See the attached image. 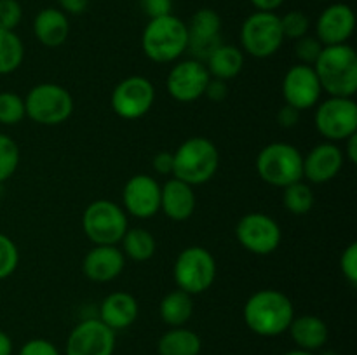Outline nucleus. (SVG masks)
<instances>
[{
	"mask_svg": "<svg viewBox=\"0 0 357 355\" xmlns=\"http://www.w3.org/2000/svg\"><path fill=\"white\" fill-rule=\"evenodd\" d=\"M197 205L194 187L173 178L160 187V211L173 221H187Z\"/></svg>",
	"mask_w": 357,
	"mask_h": 355,
	"instance_id": "21",
	"label": "nucleus"
},
{
	"mask_svg": "<svg viewBox=\"0 0 357 355\" xmlns=\"http://www.w3.org/2000/svg\"><path fill=\"white\" fill-rule=\"evenodd\" d=\"M152 166L157 174H160V176H169V174H173V153L159 152L153 157Z\"/></svg>",
	"mask_w": 357,
	"mask_h": 355,
	"instance_id": "42",
	"label": "nucleus"
},
{
	"mask_svg": "<svg viewBox=\"0 0 357 355\" xmlns=\"http://www.w3.org/2000/svg\"><path fill=\"white\" fill-rule=\"evenodd\" d=\"M216 271H218V267H216L215 256L202 246L185 247L178 254L173 267L178 289L188 292L190 296L208 291L215 284Z\"/></svg>",
	"mask_w": 357,
	"mask_h": 355,
	"instance_id": "9",
	"label": "nucleus"
},
{
	"mask_svg": "<svg viewBox=\"0 0 357 355\" xmlns=\"http://www.w3.org/2000/svg\"><path fill=\"white\" fill-rule=\"evenodd\" d=\"M188 47L192 58L206 63L222 42V17L213 9H199L187 24Z\"/></svg>",
	"mask_w": 357,
	"mask_h": 355,
	"instance_id": "16",
	"label": "nucleus"
},
{
	"mask_svg": "<svg viewBox=\"0 0 357 355\" xmlns=\"http://www.w3.org/2000/svg\"><path fill=\"white\" fill-rule=\"evenodd\" d=\"M126 256L117 246H94L82 261V271L93 282H112L122 274Z\"/></svg>",
	"mask_w": 357,
	"mask_h": 355,
	"instance_id": "20",
	"label": "nucleus"
},
{
	"mask_svg": "<svg viewBox=\"0 0 357 355\" xmlns=\"http://www.w3.org/2000/svg\"><path fill=\"white\" fill-rule=\"evenodd\" d=\"M323 355H338V354H337V352L330 350V352H324V354H323Z\"/></svg>",
	"mask_w": 357,
	"mask_h": 355,
	"instance_id": "48",
	"label": "nucleus"
},
{
	"mask_svg": "<svg viewBox=\"0 0 357 355\" xmlns=\"http://www.w3.org/2000/svg\"><path fill=\"white\" fill-rule=\"evenodd\" d=\"M124 211L139 219H149L160 211V184L149 174H135L122 190Z\"/></svg>",
	"mask_w": 357,
	"mask_h": 355,
	"instance_id": "17",
	"label": "nucleus"
},
{
	"mask_svg": "<svg viewBox=\"0 0 357 355\" xmlns=\"http://www.w3.org/2000/svg\"><path fill=\"white\" fill-rule=\"evenodd\" d=\"M321 96H323V87L314 66L298 63L286 72L282 79V97L286 104L300 111L310 110L319 103Z\"/></svg>",
	"mask_w": 357,
	"mask_h": 355,
	"instance_id": "15",
	"label": "nucleus"
},
{
	"mask_svg": "<svg viewBox=\"0 0 357 355\" xmlns=\"http://www.w3.org/2000/svg\"><path fill=\"white\" fill-rule=\"evenodd\" d=\"M282 355H316L314 352H307V350H302V348H295V350H289L286 352V354Z\"/></svg>",
	"mask_w": 357,
	"mask_h": 355,
	"instance_id": "47",
	"label": "nucleus"
},
{
	"mask_svg": "<svg viewBox=\"0 0 357 355\" xmlns=\"http://www.w3.org/2000/svg\"><path fill=\"white\" fill-rule=\"evenodd\" d=\"M300 113H302V111L296 110V108L289 106V104H284V106L279 108V111H278L279 125L284 129L295 127L300 120Z\"/></svg>",
	"mask_w": 357,
	"mask_h": 355,
	"instance_id": "41",
	"label": "nucleus"
},
{
	"mask_svg": "<svg viewBox=\"0 0 357 355\" xmlns=\"http://www.w3.org/2000/svg\"><path fill=\"white\" fill-rule=\"evenodd\" d=\"M255 166L258 176L272 187L284 188L303 180V155L289 143L275 141L264 146Z\"/></svg>",
	"mask_w": 357,
	"mask_h": 355,
	"instance_id": "5",
	"label": "nucleus"
},
{
	"mask_svg": "<svg viewBox=\"0 0 357 355\" xmlns=\"http://www.w3.org/2000/svg\"><path fill=\"white\" fill-rule=\"evenodd\" d=\"M122 253L126 258L132 261H149L155 254L157 242L152 233L145 228H128L121 240Z\"/></svg>",
	"mask_w": 357,
	"mask_h": 355,
	"instance_id": "28",
	"label": "nucleus"
},
{
	"mask_svg": "<svg viewBox=\"0 0 357 355\" xmlns=\"http://www.w3.org/2000/svg\"><path fill=\"white\" fill-rule=\"evenodd\" d=\"M218 167V148L204 136H192L185 139L173 153V178L185 181L190 187L208 183Z\"/></svg>",
	"mask_w": 357,
	"mask_h": 355,
	"instance_id": "3",
	"label": "nucleus"
},
{
	"mask_svg": "<svg viewBox=\"0 0 357 355\" xmlns=\"http://www.w3.org/2000/svg\"><path fill=\"white\" fill-rule=\"evenodd\" d=\"M241 49L257 59H267L281 49L284 42L281 19L275 13L255 10L244 19L239 31Z\"/></svg>",
	"mask_w": 357,
	"mask_h": 355,
	"instance_id": "8",
	"label": "nucleus"
},
{
	"mask_svg": "<svg viewBox=\"0 0 357 355\" xmlns=\"http://www.w3.org/2000/svg\"><path fill=\"white\" fill-rule=\"evenodd\" d=\"M20 146L10 136L0 132V184L6 183L20 166Z\"/></svg>",
	"mask_w": 357,
	"mask_h": 355,
	"instance_id": "31",
	"label": "nucleus"
},
{
	"mask_svg": "<svg viewBox=\"0 0 357 355\" xmlns=\"http://www.w3.org/2000/svg\"><path fill=\"white\" fill-rule=\"evenodd\" d=\"M139 6L142 10L153 19V17L167 16V14H173V0H139Z\"/></svg>",
	"mask_w": 357,
	"mask_h": 355,
	"instance_id": "39",
	"label": "nucleus"
},
{
	"mask_svg": "<svg viewBox=\"0 0 357 355\" xmlns=\"http://www.w3.org/2000/svg\"><path fill=\"white\" fill-rule=\"evenodd\" d=\"M194 313V299L181 289L167 292L159 305V315L169 327H183Z\"/></svg>",
	"mask_w": 357,
	"mask_h": 355,
	"instance_id": "27",
	"label": "nucleus"
},
{
	"mask_svg": "<svg viewBox=\"0 0 357 355\" xmlns=\"http://www.w3.org/2000/svg\"><path fill=\"white\" fill-rule=\"evenodd\" d=\"M243 317L251 333L264 338L281 336L288 331L295 306L288 294L278 289H260L244 303Z\"/></svg>",
	"mask_w": 357,
	"mask_h": 355,
	"instance_id": "1",
	"label": "nucleus"
},
{
	"mask_svg": "<svg viewBox=\"0 0 357 355\" xmlns=\"http://www.w3.org/2000/svg\"><path fill=\"white\" fill-rule=\"evenodd\" d=\"M23 19V7L17 0H0V28L16 30Z\"/></svg>",
	"mask_w": 357,
	"mask_h": 355,
	"instance_id": "36",
	"label": "nucleus"
},
{
	"mask_svg": "<svg viewBox=\"0 0 357 355\" xmlns=\"http://www.w3.org/2000/svg\"><path fill=\"white\" fill-rule=\"evenodd\" d=\"M288 331L296 347L307 352H316L323 348L328 343V338H330L328 324L321 317L310 315V313L293 317Z\"/></svg>",
	"mask_w": 357,
	"mask_h": 355,
	"instance_id": "24",
	"label": "nucleus"
},
{
	"mask_svg": "<svg viewBox=\"0 0 357 355\" xmlns=\"http://www.w3.org/2000/svg\"><path fill=\"white\" fill-rule=\"evenodd\" d=\"M295 42V54L300 59V63L302 65L314 66V63L317 61L324 45L316 37H312V35H305V37L298 38Z\"/></svg>",
	"mask_w": 357,
	"mask_h": 355,
	"instance_id": "35",
	"label": "nucleus"
},
{
	"mask_svg": "<svg viewBox=\"0 0 357 355\" xmlns=\"http://www.w3.org/2000/svg\"><path fill=\"white\" fill-rule=\"evenodd\" d=\"M251 6L257 10H268V13H274L275 9L284 3V0H250Z\"/></svg>",
	"mask_w": 357,
	"mask_h": 355,
	"instance_id": "45",
	"label": "nucleus"
},
{
	"mask_svg": "<svg viewBox=\"0 0 357 355\" xmlns=\"http://www.w3.org/2000/svg\"><path fill=\"white\" fill-rule=\"evenodd\" d=\"M155 101V87L146 77L131 75L115 86L112 93V110L124 120L145 117Z\"/></svg>",
	"mask_w": 357,
	"mask_h": 355,
	"instance_id": "12",
	"label": "nucleus"
},
{
	"mask_svg": "<svg viewBox=\"0 0 357 355\" xmlns=\"http://www.w3.org/2000/svg\"><path fill=\"white\" fill-rule=\"evenodd\" d=\"M202 340L195 331L187 327H171L157 341L159 355H199Z\"/></svg>",
	"mask_w": 357,
	"mask_h": 355,
	"instance_id": "26",
	"label": "nucleus"
},
{
	"mask_svg": "<svg viewBox=\"0 0 357 355\" xmlns=\"http://www.w3.org/2000/svg\"><path fill=\"white\" fill-rule=\"evenodd\" d=\"M344 159H347L351 164L357 162V132L356 134L349 136V138L345 139Z\"/></svg>",
	"mask_w": 357,
	"mask_h": 355,
	"instance_id": "44",
	"label": "nucleus"
},
{
	"mask_svg": "<svg viewBox=\"0 0 357 355\" xmlns=\"http://www.w3.org/2000/svg\"><path fill=\"white\" fill-rule=\"evenodd\" d=\"M26 117L24 110V100L20 94L13 90L0 93V124L2 125H17Z\"/></svg>",
	"mask_w": 357,
	"mask_h": 355,
	"instance_id": "32",
	"label": "nucleus"
},
{
	"mask_svg": "<svg viewBox=\"0 0 357 355\" xmlns=\"http://www.w3.org/2000/svg\"><path fill=\"white\" fill-rule=\"evenodd\" d=\"M59 2V9L63 10L65 14H82L84 10L87 9L89 6V0H58Z\"/></svg>",
	"mask_w": 357,
	"mask_h": 355,
	"instance_id": "43",
	"label": "nucleus"
},
{
	"mask_svg": "<svg viewBox=\"0 0 357 355\" xmlns=\"http://www.w3.org/2000/svg\"><path fill=\"white\" fill-rule=\"evenodd\" d=\"M209 79L211 75L204 63L190 58L176 63L169 70L166 79V89L173 100L180 101V103H192L204 96Z\"/></svg>",
	"mask_w": 357,
	"mask_h": 355,
	"instance_id": "14",
	"label": "nucleus"
},
{
	"mask_svg": "<svg viewBox=\"0 0 357 355\" xmlns=\"http://www.w3.org/2000/svg\"><path fill=\"white\" fill-rule=\"evenodd\" d=\"M139 313L138 299L126 291H117L108 294L100 305L98 319L107 324L112 331H122L131 327L136 322Z\"/></svg>",
	"mask_w": 357,
	"mask_h": 355,
	"instance_id": "22",
	"label": "nucleus"
},
{
	"mask_svg": "<svg viewBox=\"0 0 357 355\" xmlns=\"http://www.w3.org/2000/svg\"><path fill=\"white\" fill-rule=\"evenodd\" d=\"M23 100L26 117L40 125L63 124L68 120L73 111L72 94L59 84H37L28 90Z\"/></svg>",
	"mask_w": 357,
	"mask_h": 355,
	"instance_id": "7",
	"label": "nucleus"
},
{
	"mask_svg": "<svg viewBox=\"0 0 357 355\" xmlns=\"http://www.w3.org/2000/svg\"><path fill=\"white\" fill-rule=\"evenodd\" d=\"M314 120L326 141H345L357 132V103L354 97L330 96L317 104Z\"/></svg>",
	"mask_w": 357,
	"mask_h": 355,
	"instance_id": "10",
	"label": "nucleus"
},
{
	"mask_svg": "<svg viewBox=\"0 0 357 355\" xmlns=\"http://www.w3.org/2000/svg\"><path fill=\"white\" fill-rule=\"evenodd\" d=\"M237 242L248 253L267 256L279 247L282 232L279 223L265 212H250L237 221L236 226Z\"/></svg>",
	"mask_w": 357,
	"mask_h": 355,
	"instance_id": "11",
	"label": "nucleus"
},
{
	"mask_svg": "<svg viewBox=\"0 0 357 355\" xmlns=\"http://www.w3.org/2000/svg\"><path fill=\"white\" fill-rule=\"evenodd\" d=\"M82 228L94 246H119L128 232V214L114 200L91 202L82 214Z\"/></svg>",
	"mask_w": 357,
	"mask_h": 355,
	"instance_id": "6",
	"label": "nucleus"
},
{
	"mask_svg": "<svg viewBox=\"0 0 357 355\" xmlns=\"http://www.w3.org/2000/svg\"><path fill=\"white\" fill-rule=\"evenodd\" d=\"M24 59L23 40L16 31L0 28V75L16 72Z\"/></svg>",
	"mask_w": 357,
	"mask_h": 355,
	"instance_id": "29",
	"label": "nucleus"
},
{
	"mask_svg": "<svg viewBox=\"0 0 357 355\" xmlns=\"http://www.w3.org/2000/svg\"><path fill=\"white\" fill-rule=\"evenodd\" d=\"M206 68L213 79L230 80L236 79L244 68V52L236 45L220 44L213 54L206 59Z\"/></svg>",
	"mask_w": 357,
	"mask_h": 355,
	"instance_id": "25",
	"label": "nucleus"
},
{
	"mask_svg": "<svg viewBox=\"0 0 357 355\" xmlns=\"http://www.w3.org/2000/svg\"><path fill=\"white\" fill-rule=\"evenodd\" d=\"M229 94V86H227L225 80H220V79H209L208 86H206L204 90V96L211 101H223Z\"/></svg>",
	"mask_w": 357,
	"mask_h": 355,
	"instance_id": "40",
	"label": "nucleus"
},
{
	"mask_svg": "<svg viewBox=\"0 0 357 355\" xmlns=\"http://www.w3.org/2000/svg\"><path fill=\"white\" fill-rule=\"evenodd\" d=\"M356 30V14L347 3H331L319 14L316 38L323 45L347 44Z\"/></svg>",
	"mask_w": 357,
	"mask_h": 355,
	"instance_id": "18",
	"label": "nucleus"
},
{
	"mask_svg": "<svg viewBox=\"0 0 357 355\" xmlns=\"http://www.w3.org/2000/svg\"><path fill=\"white\" fill-rule=\"evenodd\" d=\"M13 340L7 333L0 331V355H13Z\"/></svg>",
	"mask_w": 357,
	"mask_h": 355,
	"instance_id": "46",
	"label": "nucleus"
},
{
	"mask_svg": "<svg viewBox=\"0 0 357 355\" xmlns=\"http://www.w3.org/2000/svg\"><path fill=\"white\" fill-rule=\"evenodd\" d=\"M20 265V249L10 237L0 233V281H6Z\"/></svg>",
	"mask_w": 357,
	"mask_h": 355,
	"instance_id": "34",
	"label": "nucleus"
},
{
	"mask_svg": "<svg viewBox=\"0 0 357 355\" xmlns=\"http://www.w3.org/2000/svg\"><path fill=\"white\" fill-rule=\"evenodd\" d=\"M33 33L45 47H59L66 42L70 33L68 16L61 9L45 7L35 16Z\"/></svg>",
	"mask_w": 357,
	"mask_h": 355,
	"instance_id": "23",
	"label": "nucleus"
},
{
	"mask_svg": "<svg viewBox=\"0 0 357 355\" xmlns=\"http://www.w3.org/2000/svg\"><path fill=\"white\" fill-rule=\"evenodd\" d=\"M187 23L174 14L153 17L142 35V49L153 63H173L187 52Z\"/></svg>",
	"mask_w": 357,
	"mask_h": 355,
	"instance_id": "4",
	"label": "nucleus"
},
{
	"mask_svg": "<svg viewBox=\"0 0 357 355\" xmlns=\"http://www.w3.org/2000/svg\"><path fill=\"white\" fill-rule=\"evenodd\" d=\"M115 331L100 319H84L70 331L66 340V355H114Z\"/></svg>",
	"mask_w": 357,
	"mask_h": 355,
	"instance_id": "13",
	"label": "nucleus"
},
{
	"mask_svg": "<svg viewBox=\"0 0 357 355\" xmlns=\"http://www.w3.org/2000/svg\"><path fill=\"white\" fill-rule=\"evenodd\" d=\"M17 355H61L58 347L52 341L44 340V338H33V340L26 341L23 347L20 348Z\"/></svg>",
	"mask_w": 357,
	"mask_h": 355,
	"instance_id": "38",
	"label": "nucleus"
},
{
	"mask_svg": "<svg viewBox=\"0 0 357 355\" xmlns=\"http://www.w3.org/2000/svg\"><path fill=\"white\" fill-rule=\"evenodd\" d=\"M279 19H281V28L284 38L298 40V38L305 37L309 33L310 19L302 10H289L284 16H279Z\"/></svg>",
	"mask_w": 357,
	"mask_h": 355,
	"instance_id": "33",
	"label": "nucleus"
},
{
	"mask_svg": "<svg viewBox=\"0 0 357 355\" xmlns=\"http://www.w3.org/2000/svg\"><path fill=\"white\" fill-rule=\"evenodd\" d=\"M323 93L338 97H354L357 90V54L349 44L324 45L314 63Z\"/></svg>",
	"mask_w": 357,
	"mask_h": 355,
	"instance_id": "2",
	"label": "nucleus"
},
{
	"mask_svg": "<svg viewBox=\"0 0 357 355\" xmlns=\"http://www.w3.org/2000/svg\"><path fill=\"white\" fill-rule=\"evenodd\" d=\"M314 202H316V195H314L312 187L303 180L282 188V204H284L286 211H289L291 214H307L314 207Z\"/></svg>",
	"mask_w": 357,
	"mask_h": 355,
	"instance_id": "30",
	"label": "nucleus"
},
{
	"mask_svg": "<svg viewBox=\"0 0 357 355\" xmlns=\"http://www.w3.org/2000/svg\"><path fill=\"white\" fill-rule=\"evenodd\" d=\"M340 270L352 285L357 284V244L352 242L345 247L340 256Z\"/></svg>",
	"mask_w": 357,
	"mask_h": 355,
	"instance_id": "37",
	"label": "nucleus"
},
{
	"mask_svg": "<svg viewBox=\"0 0 357 355\" xmlns=\"http://www.w3.org/2000/svg\"><path fill=\"white\" fill-rule=\"evenodd\" d=\"M344 160V152L335 143H319L303 157V178L312 184L328 183L338 176Z\"/></svg>",
	"mask_w": 357,
	"mask_h": 355,
	"instance_id": "19",
	"label": "nucleus"
}]
</instances>
